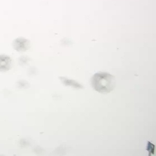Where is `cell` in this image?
Listing matches in <instances>:
<instances>
[{
  "label": "cell",
  "instance_id": "obj_1",
  "mask_svg": "<svg viewBox=\"0 0 156 156\" xmlns=\"http://www.w3.org/2000/svg\"><path fill=\"white\" fill-rule=\"evenodd\" d=\"M91 83L95 90L101 93H108L114 90L116 81L115 76L107 73L99 72L93 76Z\"/></svg>",
  "mask_w": 156,
  "mask_h": 156
},
{
  "label": "cell",
  "instance_id": "obj_2",
  "mask_svg": "<svg viewBox=\"0 0 156 156\" xmlns=\"http://www.w3.org/2000/svg\"><path fill=\"white\" fill-rule=\"evenodd\" d=\"M12 45L16 51L24 52L30 48V41L24 37H18L13 41Z\"/></svg>",
  "mask_w": 156,
  "mask_h": 156
},
{
  "label": "cell",
  "instance_id": "obj_3",
  "mask_svg": "<svg viewBox=\"0 0 156 156\" xmlns=\"http://www.w3.org/2000/svg\"><path fill=\"white\" fill-rule=\"evenodd\" d=\"M12 66V59L5 54L0 55V72L6 73L10 70Z\"/></svg>",
  "mask_w": 156,
  "mask_h": 156
},
{
  "label": "cell",
  "instance_id": "obj_4",
  "mask_svg": "<svg viewBox=\"0 0 156 156\" xmlns=\"http://www.w3.org/2000/svg\"><path fill=\"white\" fill-rule=\"evenodd\" d=\"M147 150L149 151V155L151 154H152L151 151H153V153H154V146L150 142H148V146Z\"/></svg>",
  "mask_w": 156,
  "mask_h": 156
}]
</instances>
